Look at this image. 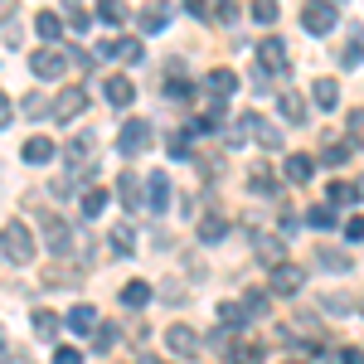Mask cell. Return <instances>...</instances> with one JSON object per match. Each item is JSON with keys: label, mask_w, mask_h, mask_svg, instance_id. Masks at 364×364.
Here are the masks:
<instances>
[{"label": "cell", "mask_w": 364, "mask_h": 364, "mask_svg": "<svg viewBox=\"0 0 364 364\" xmlns=\"http://www.w3.org/2000/svg\"><path fill=\"white\" fill-rule=\"evenodd\" d=\"M0 252L15 262V267H25V262H34V233H29L25 219H10V224L0 228Z\"/></svg>", "instance_id": "cell-1"}, {"label": "cell", "mask_w": 364, "mask_h": 364, "mask_svg": "<svg viewBox=\"0 0 364 364\" xmlns=\"http://www.w3.org/2000/svg\"><path fill=\"white\" fill-rule=\"evenodd\" d=\"M287 63H291V58H287V44H282L277 34H267V39L257 44V68H262L267 78H282V73H287Z\"/></svg>", "instance_id": "cell-2"}, {"label": "cell", "mask_w": 364, "mask_h": 364, "mask_svg": "<svg viewBox=\"0 0 364 364\" xmlns=\"http://www.w3.org/2000/svg\"><path fill=\"white\" fill-rule=\"evenodd\" d=\"M29 68H34V78H63L68 54H63V49H34V54H29Z\"/></svg>", "instance_id": "cell-3"}, {"label": "cell", "mask_w": 364, "mask_h": 364, "mask_svg": "<svg viewBox=\"0 0 364 364\" xmlns=\"http://www.w3.org/2000/svg\"><path fill=\"white\" fill-rule=\"evenodd\" d=\"M151 141H156V136H151V127H146V122H127V127H122V136H117V146H122V156H127V161H136Z\"/></svg>", "instance_id": "cell-4"}, {"label": "cell", "mask_w": 364, "mask_h": 364, "mask_svg": "<svg viewBox=\"0 0 364 364\" xmlns=\"http://www.w3.org/2000/svg\"><path fill=\"white\" fill-rule=\"evenodd\" d=\"M44 233H49V238H44V243H49V252H58V257H68V252L78 248V233L63 224V219H54V214L44 219Z\"/></svg>", "instance_id": "cell-5"}, {"label": "cell", "mask_w": 364, "mask_h": 364, "mask_svg": "<svg viewBox=\"0 0 364 364\" xmlns=\"http://www.w3.org/2000/svg\"><path fill=\"white\" fill-rule=\"evenodd\" d=\"M146 209L151 214H166L170 209V175L166 170H151L146 175Z\"/></svg>", "instance_id": "cell-6"}, {"label": "cell", "mask_w": 364, "mask_h": 364, "mask_svg": "<svg viewBox=\"0 0 364 364\" xmlns=\"http://www.w3.org/2000/svg\"><path fill=\"white\" fill-rule=\"evenodd\" d=\"M336 20H340L336 5H306V10H301V29H306V34H331Z\"/></svg>", "instance_id": "cell-7"}, {"label": "cell", "mask_w": 364, "mask_h": 364, "mask_svg": "<svg viewBox=\"0 0 364 364\" xmlns=\"http://www.w3.org/2000/svg\"><path fill=\"white\" fill-rule=\"evenodd\" d=\"M301 282H306L301 267L282 262V267H272V296H296V291H301Z\"/></svg>", "instance_id": "cell-8"}, {"label": "cell", "mask_w": 364, "mask_h": 364, "mask_svg": "<svg viewBox=\"0 0 364 364\" xmlns=\"http://www.w3.org/2000/svg\"><path fill=\"white\" fill-rule=\"evenodd\" d=\"M166 345L180 355V360H195V355H199V336L190 331V326H170V331H166Z\"/></svg>", "instance_id": "cell-9"}, {"label": "cell", "mask_w": 364, "mask_h": 364, "mask_svg": "<svg viewBox=\"0 0 364 364\" xmlns=\"http://www.w3.org/2000/svg\"><path fill=\"white\" fill-rule=\"evenodd\" d=\"M233 87H238V73H233V68H214V73L204 78V92H209L214 102H228V97H233Z\"/></svg>", "instance_id": "cell-10"}, {"label": "cell", "mask_w": 364, "mask_h": 364, "mask_svg": "<svg viewBox=\"0 0 364 364\" xmlns=\"http://www.w3.org/2000/svg\"><path fill=\"white\" fill-rule=\"evenodd\" d=\"M20 156H25V166H49V161H54V141L49 136H29L25 146H20Z\"/></svg>", "instance_id": "cell-11"}, {"label": "cell", "mask_w": 364, "mask_h": 364, "mask_svg": "<svg viewBox=\"0 0 364 364\" xmlns=\"http://www.w3.org/2000/svg\"><path fill=\"white\" fill-rule=\"evenodd\" d=\"M83 107H87V92H83V87H68V92H58L54 117H58V122H68V117H78Z\"/></svg>", "instance_id": "cell-12"}, {"label": "cell", "mask_w": 364, "mask_h": 364, "mask_svg": "<svg viewBox=\"0 0 364 364\" xmlns=\"http://www.w3.org/2000/svg\"><path fill=\"white\" fill-rule=\"evenodd\" d=\"M102 92H107V102H112V107H132V97H136L132 78H122V73H112V78L102 83Z\"/></svg>", "instance_id": "cell-13"}, {"label": "cell", "mask_w": 364, "mask_h": 364, "mask_svg": "<svg viewBox=\"0 0 364 364\" xmlns=\"http://www.w3.org/2000/svg\"><path fill=\"white\" fill-rule=\"evenodd\" d=\"M252 122H257V112L233 117V122L224 127V141H228V146H243V141H252Z\"/></svg>", "instance_id": "cell-14"}, {"label": "cell", "mask_w": 364, "mask_h": 364, "mask_svg": "<svg viewBox=\"0 0 364 364\" xmlns=\"http://www.w3.org/2000/svg\"><path fill=\"white\" fill-rule=\"evenodd\" d=\"M252 248H257V257H262L267 267H282V262H287V243H282V238H252Z\"/></svg>", "instance_id": "cell-15"}, {"label": "cell", "mask_w": 364, "mask_h": 364, "mask_svg": "<svg viewBox=\"0 0 364 364\" xmlns=\"http://www.w3.org/2000/svg\"><path fill=\"white\" fill-rule=\"evenodd\" d=\"M224 233H228L224 214H204V219H199V243H224Z\"/></svg>", "instance_id": "cell-16"}, {"label": "cell", "mask_w": 364, "mask_h": 364, "mask_svg": "<svg viewBox=\"0 0 364 364\" xmlns=\"http://www.w3.org/2000/svg\"><path fill=\"white\" fill-rule=\"evenodd\" d=\"M117 195H122V204H127V209H141V180H136V170H122Z\"/></svg>", "instance_id": "cell-17"}, {"label": "cell", "mask_w": 364, "mask_h": 364, "mask_svg": "<svg viewBox=\"0 0 364 364\" xmlns=\"http://www.w3.org/2000/svg\"><path fill=\"white\" fill-rule=\"evenodd\" d=\"M252 141H257V146H267V151H282V146H287V136H282L272 122H262V117L252 122Z\"/></svg>", "instance_id": "cell-18"}, {"label": "cell", "mask_w": 364, "mask_h": 364, "mask_svg": "<svg viewBox=\"0 0 364 364\" xmlns=\"http://www.w3.org/2000/svg\"><path fill=\"white\" fill-rule=\"evenodd\" d=\"M34 34H39V39H58V34H63V15H58V10H39V15H34Z\"/></svg>", "instance_id": "cell-19"}, {"label": "cell", "mask_w": 364, "mask_h": 364, "mask_svg": "<svg viewBox=\"0 0 364 364\" xmlns=\"http://www.w3.org/2000/svg\"><path fill=\"white\" fill-rule=\"evenodd\" d=\"M243 326H248V311L238 306V301H224V306H219V331H243Z\"/></svg>", "instance_id": "cell-20"}, {"label": "cell", "mask_w": 364, "mask_h": 364, "mask_svg": "<svg viewBox=\"0 0 364 364\" xmlns=\"http://www.w3.org/2000/svg\"><path fill=\"white\" fill-rule=\"evenodd\" d=\"M107 238H112V252H117V257H132V252H136V233H132V224H112V233H107Z\"/></svg>", "instance_id": "cell-21"}, {"label": "cell", "mask_w": 364, "mask_h": 364, "mask_svg": "<svg viewBox=\"0 0 364 364\" xmlns=\"http://www.w3.org/2000/svg\"><path fill=\"white\" fill-rule=\"evenodd\" d=\"M262 345H228L224 350V364H262Z\"/></svg>", "instance_id": "cell-22"}, {"label": "cell", "mask_w": 364, "mask_h": 364, "mask_svg": "<svg viewBox=\"0 0 364 364\" xmlns=\"http://www.w3.org/2000/svg\"><path fill=\"white\" fill-rule=\"evenodd\" d=\"M277 107L287 122H306V97L301 92H277Z\"/></svg>", "instance_id": "cell-23"}, {"label": "cell", "mask_w": 364, "mask_h": 364, "mask_svg": "<svg viewBox=\"0 0 364 364\" xmlns=\"http://www.w3.org/2000/svg\"><path fill=\"white\" fill-rule=\"evenodd\" d=\"M68 326H73L78 336H92V331H97V311H92V306H83V301H78V306L68 311Z\"/></svg>", "instance_id": "cell-24"}, {"label": "cell", "mask_w": 364, "mask_h": 364, "mask_svg": "<svg viewBox=\"0 0 364 364\" xmlns=\"http://www.w3.org/2000/svg\"><path fill=\"white\" fill-rule=\"evenodd\" d=\"M282 170H287V180H291V185H306L311 175H316V161H311V156H291Z\"/></svg>", "instance_id": "cell-25"}, {"label": "cell", "mask_w": 364, "mask_h": 364, "mask_svg": "<svg viewBox=\"0 0 364 364\" xmlns=\"http://www.w3.org/2000/svg\"><path fill=\"white\" fill-rule=\"evenodd\" d=\"M350 204H355V185L331 180V190H326V209H350Z\"/></svg>", "instance_id": "cell-26"}, {"label": "cell", "mask_w": 364, "mask_h": 364, "mask_svg": "<svg viewBox=\"0 0 364 364\" xmlns=\"http://www.w3.org/2000/svg\"><path fill=\"white\" fill-rule=\"evenodd\" d=\"M146 301H151V287H146V282H127V287H122V306L141 311Z\"/></svg>", "instance_id": "cell-27"}, {"label": "cell", "mask_w": 364, "mask_h": 364, "mask_svg": "<svg viewBox=\"0 0 364 364\" xmlns=\"http://www.w3.org/2000/svg\"><path fill=\"white\" fill-rule=\"evenodd\" d=\"M340 63H345V68H355V63H364V29H350V44H345V54H340Z\"/></svg>", "instance_id": "cell-28"}, {"label": "cell", "mask_w": 364, "mask_h": 364, "mask_svg": "<svg viewBox=\"0 0 364 364\" xmlns=\"http://www.w3.org/2000/svg\"><path fill=\"white\" fill-rule=\"evenodd\" d=\"M350 151H355V146H350V141H326V156H321V166H345V161H350Z\"/></svg>", "instance_id": "cell-29"}, {"label": "cell", "mask_w": 364, "mask_h": 364, "mask_svg": "<svg viewBox=\"0 0 364 364\" xmlns=\"http://www.w3.org/2000/svg\"><path fill=\"white\" fill-rule=\"evenodd\" d=\"M311 97H316V107H326V112H331V107H336V102H340V87L331 83V78H321V83H316V92H311Z\"/></svg>", "instance_id": "cell-30"}, {"label": "cell", "mask_w": 364, "mask_h": 364, "mask_svg": "<svg viewBox=\"0 0 364 364\" xmlns=\"http://www.w3.org/2000/svg\"><path fill=\"white\" fill-rule=\"evenodd\" d=\"M34 336H39V340H54L58 336V316H54V311H34Z\"/></svg>", "instance_id": "cell-31"}, {"label": "cell", "mask_w": 364, "mask_h": 364, "mask_svg": "<svg viewBox=\"0 0 364 364\" xmlns=\"http://www.w3.org/2000/svg\"><path fill=\"white\" fill-rule=\"evenodd\" d=\"M238 306L248 311V321H252V316H267V291H257V287H248V296H243Z\"/></svg>", "instance_id": "cell-32"}, {"label": "cell", "mask_w": 364, "mask_h": 364, "mask_svg": "<svg viewBox=\"0 0 364 364\" xmlns=\"http://www.w3.org/2000/svg\"><path fill=\"white\" fill-rule=\"evenodd\" d=\"M92 20H102V25H127V5H117V0H107L102 10H92Z\"/></svg>", "instance_id": "cell-33"}, {"label": "cell", "mask_w": 364, "mask_h": 364, "mask_svg": "<svg viewBox=\"0 0 364 364\" xmlns=\"http://www.w3.org/2000/svg\"><path fill=\"white\" fill-rule=\"evenodd\" d=\"M166 20H170V10H146V15H136L141 34H156V29H166Z\"/></svg>", "instance_id": "cell-34"}, {"label": "cell", "mask_w": 364, "mask_h": 364, "mask_svg": "<svg viewBox=\"0 0 364 364\" xmlns=\"http://www.w3.org/2000/svg\"><path fill=\"white\" fill-rule=\"evenodd\" d=\"M107 199H112L107 190H87V195H83V214H87V219H92V214H102V209H107Z\"/></svg>", "instance_id": "cell-35"}, {"label": "cell", "mask_w": 364, "mask_h": 364, "mask_svg": "<svg viewBox=\"0 0 364 364\" xmlns=\"http://www.w3.org/2000/svg\"><path fill=\"white\" fill-rule=\"evenodd\" d=\"M112 345H117V331H112V326H97V331H92V350H97V355H107Z\"/></svg>", "instance_id": "cell-36"}, {"label": "cell", "mask_w": 364, "mask_h": 364, "mask_svg": "<svg viewBox=\"0 0 364 364\" xmlns=\"http://www.w3.org/2000/svg\"><path fill=\"white\" fill-rule=\"evenodd\" d=\"M277 5H272V0H257V5H252V20H257V25H277Z\"/></svg>", "instance_id": "cell-37"}, {"label": "cell", "mask_w": 364, "mask_h": 364, "mask_svg": "<svg viewBox=\"0 0 364 364\" xmlns=\"http://www.w3.org/2000/svg\"><path fill=\"white\" fill-rule=\"evenodd\" d=\"M78 282V272H68V267H49L44 272V287H73Z\"/></svg>", "instance_id": "cell-38"}, {"label": "cell", "mask_w": 364, "mask_h": 364, "mask_svg": "<svg viewBox=\"0 0 364 364\" xmlns=\"http://www.w3.org/2000/svg\"><path fill=\"white\" fill-rule=\"evenodd\" d=\"M127 49H132V39H107V44H97L102 58H127Z\"/></svg>", "instance_id": "cell-39"}, {"label": "cell", "mask_w": 364, "mask_h": 364, "mask_svg": "<svg viewBox=\"0 0 364 364\" xmlns=\"http://www.w3.org/2000/svg\"><path fill=\"white\" fill-rule=\"evenodd\" d=\"M252 190H262V195H277V180H272V170H252Z\"/></svg>", "instance_id": "cell-40"}, {"label": "cell", "mask_w": 364, "mask_h": 364, "mask_svg": "<svg viewBox=\"0 0 364 364\" xmlns=\"http://www.w3.org/2000/svg\"><path fill=\"white\" fill-rule=\"evenodd\" d=\"M321 262H326V267H336V272H350V257L336 252V248H321Z\"/></svg>", "instance_id": "cell-41"}, {"label": "cell", "mask_w": 364, "mask_h": 364, "mask_svg": "<svg viewBox=\"0 0 364 364\" xmlns=\"http://www.w3.org/2000/svg\"><path fill=\"white\" fill-rule=\"evenodd\" d=\"M306 219H311L316 228H331V224H336V209H326V204H316V209H311Z\"/></svg>", "instance_id": "cell-42"}, {"label": "cell", "mask_w": 364, "mask_h": 364, "mask_svg": "<svg viewBox=\"0 0 364 364\" xmlns=\"http://www.w3.org/2000/svg\"><path fill=\"white\" fill-rule=\"evenodd\" d=\"M63 20H68V29H87V25H92V10H83V5H78V10H68Z\"/></svg>", "instance_id": "cell-43"}, {"label": "cell", "mask_w": 364, "mask_h": 364, "mask_svg": "<svg viewBox=\"0 0 364 364\" xmlns=\"http://www.w3.org/2000/svg\"><path fill=\"white\" fill-rule=\"evenodd\" d=\"M83 360V350H73V345H58L54 350V364H78Z\"/></svg>", "instance_id": "cell-44"}, {"label": "cell", "mask_w": 364, "mask_h": 364, "mask_svg": "<svg viewBox=\"0 0 364 364\" xmlns=\"http://www.w3.org/2000/svg\"><path fill=\"white\" fill-rule=\"evenodd\" d=\"M345 238H350V243H364V214H355V219L345 224Z\"/></svg>", "instance_id": "cell-45"}, {"label": "cell", "mask_w": 364, "mask_h": 364, "mask_svg": "<svg viewBox=\"0 0 364 364\" xmlns=\"http://www.w3.org/2000/svg\"><path fill=\"white\" fill-rule=\"evenodd\" d=\"M340 364H364V350L360 345H345V350H340Z\"/></svg>", "instance_id": "cell-46"}, {"label": "cell", "mask_w": 364, "mask_h": 364, "mask_svg": "<svg viewBox=\"0 0 364 364\" xmlns=\"http://www.w3.org/2000/svg\"><path fill=\"white\" fill-rule=\"evenodd\" d=\"M321 311H336V316H340V311H350V301H345V296H336V291H331V296H326V301H321Z\"/></svg>", "instance_id": "cell-47"}, {"label": "cell", "mask_w": 364, "mask_h": 364, "mask_svg": "<svg viewBox=\"0 0 364 364\" xmlns=\"http://www.w3.org/2000/svg\"><path fill=\"white\" fill-rule=\"evenodd\" d=\"M364 136V112H350V146Z\"/></svg>", "instance_id": "cell-48"}, {"label": "cell", "mask_w": 364, "mask_h": 364, "mask_svg": "<svg viewBox=\"0 0 364 364\" xmlns=\"http://www.w3.org/2000/svg\"><path fill=\"white\" fill-rule=\"evenodd\" d=\"M185 10H190V15H195V20H214V10H209V5H204V0H190V5H185Z\"/></svg>", "instance_id": "cell-49"}, {"label": "cell", "mask_w": 364, "mask_h": 364, "mask_svg": "<svg viewBox=\"0 0 364 364\" xmlns=\"http://www.w3.org/2000/svg\"><path fill=\"white\" fill-rule=\"evenodd\" d=\"M170 156H190V136L175 132V136H170Z\"/></svg>", "instance_id": "cell-50"}, {"label": "cell", "mask_w": 364, "mask_h": 364, "mask_svg": "<svg viewBox=\"0 0 364 364\" xmlns=\"http://www.w3.org/2000/svg\"><path fill=\"white\" fill-rule=\"evenodd\" d=\"M5 127H10V97L0 92V132H5Z\"/></svg>", "instance_id": "cell-51"}, {"label": "cell", "mask_w": 364, "mask_h": 364, "mask_svg": "<svg viewBox=\"0 0 364 364\" xmlns=\"http://www.w3.org/2000/svg\"><path fill=\"white\" fill-rule=\"evenodd\" d=\"M0 364H10V350H5V340H0Z\"/></svg>", "instance_id": "cell-52"}, {"label": "cell", "mask_w": 364, "mask_h": 364, "mask_svg": "<svg viewBox=\"0 0 364 364\" xmlns=\"http://www.w3.org/2000/svg\"><path fill=\"white\" fill-rule=\"evenodd\" d=\"M136 364H161V360H151V355H136Z\"/></svg>", "instance_id": "cell-53"}, {"label": "cell", "mask_w": 364, "mask_h": 364, "mask_svg": "<svg viewBox=\"0 0 364 364\" xmlns=\"http://www.w3.org/2000/svg\"><path fill=\"white\" fill-rule=\"evenodd\" d=\"M355 195H364V180H360V185H355Z\"/></svg>", "instance_id": "cell-54"}, {"label": "cell", "mask_w": 364, "mask_h": 364, "mask_svg": "<svg viewBox=\"0 0 364 364\" xmlns=\"http://www.w3.org/2000/svg\"><path fill=\"white\" fill-rule=\"evenodd\" d=\"M287 364H301V360H287Z\"/></svg>", "instance_id": "cell-55"}, {"label": "cell", "mask_w": 364, "mask_h": 364, "mask_svg": "<svg viewBox=\"0 0 364 364\" xmlns=\"http://www.w3.org/2000/svg\"><path fill=\"white\" fill-rule=\"evenodd\" d=\"M360 311H364V301H360Z\"/></svg>", "instance_id": "cell-56"}]
</instances>
